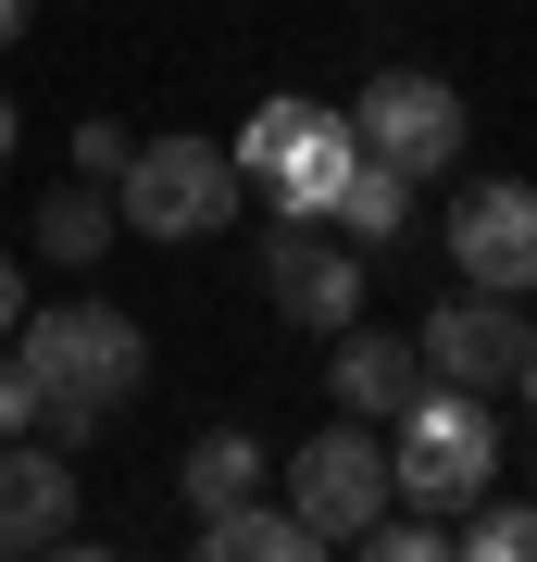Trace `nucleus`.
I'll use <instances>...</instances> for the list:
<instances>
[{
    "instance_id": "16",
    "label": "nucleus",
    "mask_w": 537,
    "mask_h": 562,
    "mask_svg": "<svg viewBox=\"0 0 537 562\" xmlns=\"http://www.w3.org/2000/svg\"><path fill=\"white\" fill-rule=\"evenodd\" d=\"M462 562H537V501H462Z\"/></svg>"
},
{
    "instance_id": "8",
    "label": "nucleus",
    "mask_w": 537,
    "mask_h": 562,
    "mask_svg": "<svg viewBox=\"0 0 537 562\" xmlns=\"http://www.w3.org/2000/svg\"><path fill=\"white\" fill-rule=\"evenodd\" d=\"M525 338H537V313H525V301H500V288H450V301L413 325V362H425L438 387H476V401H500V387H513V362H525Z\"/></svg>"
},
{
    "instance_id": "6",
    "label": "nucleus",
    "mask_w": 537,
    "mask_h": 562,
    "mask_svg": "<svg viewBox=\"0 0 537 562\" xmlns=\"http://www.w3.org/2000/svg\"><path fill=\"white\" fill-rule=\"evenodd\" d=\"M350 138L400 162V176H438V162H462V138H476V113H462V88L450 76H425V63H376V76L350 88Z\"/></svg>"
},
{
    "instance_id": "15",
    "label": "nucleus",
    "mask_w": 537,
    "mask_h": 562,
    "mask_svg": "<svg viewBox=\"0 0 537 562\" xmlns=\"http://www.w3.org/2000/svg\"><path fill=\"white\" fill-rule=\"evenodd\" d=\"M325 225H338V238H362V250H388L400 225H413V176L362 150V162H350V188H338V213H325Z\"/></svg>"
},
{
    "instance_id": "13",
    "label": "nucleus",
    "mask_w": 537,
    "mask_h": 562,
    "mask_svg": "<svg viewBox=\"0 0 537 562\" xmlns=\"http://www.w3.org/2000/svg\"><path fill=\"white\" fill-rule=\"evenodd\" d=\"M262 475H276V462H262V438H250V425H213V438H188V462H176L188 513H225V501H250Z\"/></svg>"
},
{
    "instance_id": "4",
    "label": "nucleus",
    "mask_w": 537,
    "mask_h": 562,
    "mask_svg": "<svg viewBox=\"0 0 537 562\" xmlns=\"http://www.w3.org/2000/svg\"><path fill=\"white\" fill-rule=\"evenodd\" d=\"M225 150H238L250 201H276V213H338V188H350V162H362V138H350L338 101H262Z\"/></svg>"
},
{
    "instance_id": "9",
    "label": "nucleus",
    "mask_w": 537,
    "mask_h": 562,
    "mask_svg": "<svg viewBox=\"0 0 537 562\" xmlns=\"http://www.w3.org/2000/svg\"><path fill=\"white\" fill-rule=\"evenodd\" d=\"M450 276L462 288H500V301L537 288V188L525 176H476L450 201Z\"/></svg>"
},
{
    "instance_id": "20",
    "label": "nucleus",
    "mask_w": 537,
    "mask_h": 562,
    "mask_svg": "<svg viewBox=\"0 0 537 562\" xmlns=\"http://www.w3.org/2000/svg\"><path fill=\"white\" fill-rule=\"evenodd\" d=\"M25 25H38V0H0V50H13V38H25Z\"/></svg>"
},
{
    "instance_id": "11",
    "label": "nucleus",
    "mask_w": 537,
    "mask_h": 562,
    "mask_svg": "<svg viewBox=\"0 0 537 562\" xmlns=\"http://www.w3.org/2000/svg\"><path fill=\"white\" fill-rule=\"evenodd\" d=\"M325 387H338V413H362V425H388L400 401H413V387H425V362L413 350H400V338H376V325H338V362H325Z\"/></svg>"
},
{
    "instance_id": "2",
    "label": "nucleus",
    "mask_w": 537,
    "mask_h": 562,
    "mask_svg": "<svg viewBox=\"0 0 537 562\" xmlns=\"http://www.w3.org/2000/svg\"><path fill=\"white\" fill-rule=\"evenodd\" d=\"M388 425H400V438H388L400 513H462V501H488V487H500V425H488L476 387H413Z\"/></svg>"
},
{
    "instance_id": "5",
    "label": "nucleus",
    "mask_w": 537,
    "mask_h": 562,
    "mask_svg": "<svg viewBox=\"0 0 537 562\" xmlns=\"http://www.w3.org/2000/svg\"><path fill=\"white\" fill-rule=\"evenodd\" d=\"M276 501L313 525V538H362V525H376L400 487H388V438L362 413H338V425H313V438H300L288 462H276Z\"/></svg>"
},
{
    "instance_id": "22",
    "label": "nucleus",
    "mask_w": 537,
    "mask_h": 562,
    "mask_svg": "<svg viewBox=\"0 0 537 562\" xmlns=\"http://www.w3.org/2000/svg\"><path fill=\"white\" fill-rule=\"evenodd\" d=\"M0 162H13V101H0Z\"/></svg>"
},
{
    "instance_id": "12",
    "label": "nucleus",
    "mask_w": 537,
    "mask_h": 562,
    "mask_svg": "<svg viewBox=\"0 0 537 562\" xmlns=\"http://www.w3.org/2000/svg\"><path fill=\"white\" fill-rule=\"evenodd\" d=\"M200 550H213V562H313L325 538H313V525H300L288 501H262V487H250V501L200 513Z\"/></svg>"
},
{
    "instance_id": "3",
    "label": "nucleus",
    "mask_w": 537,
    "mask_h": 562,
    "mask_svg": "<svg viewBox=\"0 0 537 562\" xmlns=\"http://www.w3.org/2000/svg\"><path fill=\"white\" fill-rule=\"evenodd\" d=\"M238 201H250V176H238V150H225V138H138V150H125V176H113V213L138 225V238H163V250L238 225Z\"/></svg>"
},
{
    "instance_id": "14",
    "label": "nucleus",
    "mask_w": 537,
    "mask_h": 562,
    "mask_svg": "<svg viewBox=\"0 0 537 562\" xmlns=\"http://www.w3.org/2000/svg\"><path fill=\"white\" fill-rule=\"evenodd\" d=\"M113 188H100V176H63L51 188V201H38V262H100V250H113Z\"/></svg>"
},
{
    "instance_id": "1",
    "label": "nucleus",
    "mask_w": 537,
    "mask_h": 562,
    "mask_svg": "<svg viewBox=\"0 0 537 562\" xmlns=\"http://www.w3.org/2000/svg\"><path fill=\"white\" fill-rule=\"evenodd\" d=\"M13 350H25V375H38L63 450H88L100 413H125V401L150 387V338H138V313H113V301H51V313H25Z\"/></svg>"
},
{
    "instance_id": "10",
    "label": "nucleus",
    "mask_w": 537,
    "mask_h": 562,
    "mask_svg": "<svg viewBox=\"0 0 537 562\" xmlns=\"http://www.w3.org/2000/svg\"><path fill=\"white\" fill-rule=\"evenodd\" d=\"M76 538V450L63 438H0V562Z\"/></svg>"
},
{
    "instance_id": "17",
    "label": "nucleus",
    "mask_w": 537,
    "mask_h": 562,
    "mask_svg": "<svg viewBox=\"0 0 537 562\" xmlns=\"http://www.w3.org/2000/svg\"><path fill=\"white\" fill-rule=\"evenodd\" d=\"M51 425V401H38V375H25V350L0 362V438H38Z\"/></svg>"
},
{
    "instance_id": "7",
    "label": "nucleus",
    "mask_w": 537,
    "mask_h": 562,
    "mask_svg": "<svg viewBox=\"0 0 537 562\" xmlns=\"http://www.w3.org/2000/svg\"><path fill=\"white\" fill-rule=\"evenodd\" d=\"M362 288H376V250L338 238L325 213H276V225H262V301H276L288 325L338 338V325L362 313Z\"/></svg>"
},
{
    "instance_id": "19",
    "label": "nucleus",
    "mask_w": 537,
    "mask_h": 562,
    "mask_svg": "<svg viewBox=\"0 0 537 562\" xmlns=\"http://www.w3.org/2000/svg\"><path fill=\"white\" fill-rule=\"evenodd\" d=\"M25 325V262H0V338Z\"/></svg>"
},
{
    "instance_id": "18",
    "label": "nucleus",
    "mask_w": 537,
    "mask_h": 562,
    "mask_svg": "<svg viewBox=\"0 0 537 562\" xmlns=\"http://www.w3.org/2000/svg\"><path fill=\"white\" fill-rule=\"evenodd\" d=\"M125 150H138V138H125L113 113H88V125H76V176H100V188H113V176H125Z\"/></svg>"
},
{
    "instance_id": "21",
    "label": "nucleus",
    "mask_w": 537,
    "mask_h": 562,
    "mask_svg": "<svg viewBox=\"0 0 537 562\" xmlns=\"http://www.w3.org/2000/svg\"><path fill=\"white\" fill-rule=\"evenodd\" d=\"M513 401H525V413H537V338H525V362H513Z\"/></svg>"
}]
</instances>
